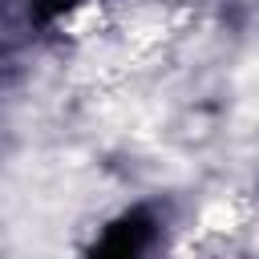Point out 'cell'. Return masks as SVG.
<instances>
[{
	"label": "cell",
	"mask_w": 259,
	"mask_h": 259,
	"mask_svg": "<svg viewBox=\"0 0 259 259\" xmlns=\"http://www.w3.org/2000/svg\"><path fill=\"white\" fill-rule=\"evenodd\" d=\"M154 227H158V223H154L146 210H130V214H121L117 223H109L105 239H101V243H93V251H109V255H138V251H146V247H150Z\"/></svg>",
	"instance_id": "1"
}]
</instances>
